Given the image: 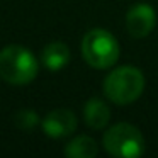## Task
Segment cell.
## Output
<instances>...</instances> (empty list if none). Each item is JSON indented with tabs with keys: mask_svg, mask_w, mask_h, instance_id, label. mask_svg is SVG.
Returning a JSON list of instances; mask_svg holds the SVG:
<instances>
[{
	"mask_svg": "<svg viewBox=\"0 0 158 158\" xmlns=\"http://www.w3.org/2000/svg\"><path fill=\"white\" fill-rule=\"evenodd\" d=\"M102 90L106 99L116 106L133 104L144 90V75L136 66H117L106 75Z\"/></svg>",
	"mask_w": 158,
	"mask_h": 158,
	"instance_id": "obj_1",
	"label": "cell"
},
{
	"mask_svg": "<svg viewBox=\"0 0 158 158\" xmlns=\"http://www.w3.org/2000/svg\"><path fill=\"white\" fill-rule=\"evenodd\" d=\"M39 63L31 49L9 44L0 49V78L12 85H26L38 77Z\"/></svg>",
	"mask_w": 158,
	"mask_h": 158,
	"instance_id": "obj_2",
	"label": "cell"
},
{
	"mask_svg": "<svg viewBox=\"0 0 158 158\" xmlns=\"http://www.w3.org/2000/svg\"><path fill=\"white\" fill-rule=\"evenodd\" d=\"M82 58L95 70H109L117 63L121 48L114 34L106 29H90L82 39Z\"/></svg>",
	"mask_w": 158,
	"mask_h": 158,
	"instance_id": "obj_3",
	"label": "cell"
},
{
	"mask_svg": "<svg viewBox=\"0 0 158 158\" xmlns=\"http://www.w3.org/2000/svg\"><path fill=\"white\" fill-rule=\"evenodd\" d=\"M104 150L116 158H138L144 153V138L134 124L117 123L104 133Z\"/></svg>",
	"mask_w": 158,
	"mask_h": 158,
	"instance_id": "obj_4",
	"label": "cell"
},
{
	"mask_svg": "<svg viewBox=\"0 0 158 158\" xmlns=\"http://www.w3.org/2000/svg\"><path fill=\"white\" fill-rule=\"evenodd\" d=\"M126 31L131 38L143 39L156 26V12L148 4H134L126 12Z\"/></svg>",
	"mask_w": 158,
	"mask_h": 158,
	"instance_id": "obj_5",
	"label": "cell"
},
{
	"mask_svg": "<svg viewBox=\"0 0 158 158\" xmlns=\"http://www.w3.org/2000/svg\"><path fill=\"white\" fill-rule=\"evenodd\" d=\"M43 133L53 139H61L77 129V116L70 109H55L41 121Z\"/></svg>",
	"mask_w": 158,
	"mask_h": 158,
	"instance_id": "obj_6",
	"label": "cell"
},
{
	"mask_svg": "<svg viewBox=\"0 0 158 158\" xmlns=\"http://www.w3.org/2000/svg\"><path fill=\"white\" fill-rule=\"evenodd\" d=\"M83 121L90 129H106L110 121V107L106 100L99 97H92L83 106Z\"/></svg>",
	"mask_w": 158,
	"mask_h": 158,
	"instance_id": "obj_7",
	"label": "cell"
},
{
	"mask_svg": "<svg viewBox=\"0 0 158 158\" xmlns=\"http://www.w3.org/2000/svg\"><path fill=\"white\" fill-rule=\"evenodd\" d=\"M70 48L61 41L49 43L43 48L41 51V63L51 72H58V70L65 68L70 63Z\"/></svg>",
	"mask_w": 158,
	"mask_h": 158,
	"instance_id": "obj_8",
	"label": "cell"
},
{
	"mask_svg": "<svg viewBox=\"0 0 158 158\" xmlns=\"http://www.w3.org/2000/svg\"><path fill=\"white\" fill-rule=\"evenodd\" d=\"M65 155L68 158H94L99 153V144L90 136H75L65 146Z\"/></svg>",
	"mask_w": 158,
	"mask_h": 158,
	"instance_id": "obj_9",
	"label": "cell"
},
{
	"mask_svg": "<svg viewBox=\"0 0 158 158\" xmlns=\"http://www.w3.org/2000/svg\"><path fill=\"white\" fill-rule=\"evenodd\" d=\"M14 124L22 131H32L39 124V116L31 109H22L14 116Z\"/></svg>",
	"mask_w": 158,
	"mask_h": 158,
	"instance_id": "obj_10",
	"label": "cell"
}]
</instances>
